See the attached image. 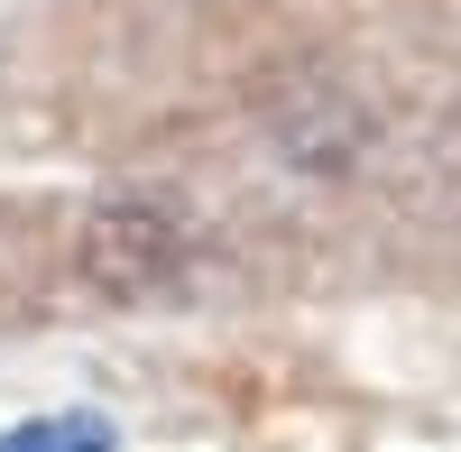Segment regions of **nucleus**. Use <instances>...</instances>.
Here are the masks:
<instances>
[{
  "label": "nucleus",
  "instance_id": "obj_1",
  "mask_svg": "<svg viewBox=\"0 0 461 452\" xmlns=\"http://www.w3.org/2000/svg\"><path fill=\"white\" fill-rule=\"evenodd\" d=\"M74 258H84V286L111 295V305H139V295H158L176 277L185 258V231L158 212V203H102L84 221V240H74Z\"/></svg>",
  "mask_w": 461,
  "mask_h": 452
},
{
  "label": "nucleus",
  "instance_id": "obj_2",
  "mask_svg": "<svg viewBox=\"0 0 461 452\" xmlns=\"http://www.w3.org/2000/svg\"><path fill=\"white\" fill-rule=\"evenodd\" d=\"M0 452H121V425L93 416V406H65V416H37V425H10Z\"/></svg>",
  "mask_w": 461,
  "mask_h": 452
}]
</instances>
